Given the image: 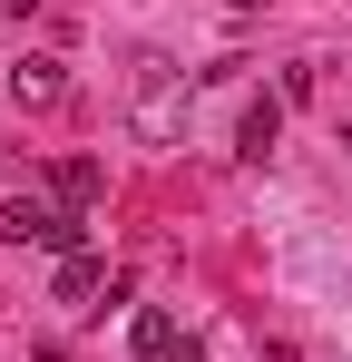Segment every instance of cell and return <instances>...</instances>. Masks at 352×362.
Segmentation results:
<instances>
[{
  "label": "cell",
  "mask_w": 352,
  "mask_h": 362,
  "mask_svg": "<svg viewBox=\"0 0 352 362\" xmlns=\"http://www.w3.org/2000/svg\"><path fill=\"white\" fill-rule=\"evenodd\" d=\"M0 245H40V255H78V206L59 196H0Z\"/></svg>",
  "instance_id": "6da1fadb"
},
{
  "label": "cell",
  "mask_w": 352,
  "mask_h": 362,
  "mask_svg": "<svg viewBox=\"0 0 352 362\" xmlns=\"http://www.w3.org/2000/svg\"><path fill=\"white\" fill-rule=\"evenodd\" d=\"M137 137H176L186 127V69L176 59H137Z\"/></svg>",
  "instance_id": "7a4b0ae2"
},
{
  "label": "cell",
  "mask_w": 352,
  "mask_h": 362,
  "mask_svg": "<svg viewBox=\"0 0 352 362\" xmlns=\"http://www.w3.org/2000/svg\"><path fill=\"white\" fill-rule=\"evenodd\" d=\"M313 88H323V78H313V59H293V69H284V88H274V98H284V108H303Z\"/></svg>",
  "instance_id": "ba28073f"
},
{
  "label": "cell",
  "mask_w": 352,
  "mask_h": 362,
  "mask_svg": "<svg viewBox=\"0 0 352 362\" xmlns=\"http://www.w3.org/2000/svg\"><path fill=\"white\" fill-rule=\"evenodd\" d=\"M274 147H284V98H254L245 127H235V157H245V167H264Z\"/></svg>",
  "instance_id": "5b68a950"
},
{
  "label": "cell",
  "mask_w": 352,
  "mask_h": 362,
  "mask_svg": "<svg viewBox=\"0 0 352 362\" xmlns=\"http://www.w3.org/2000/svg\"><path fill=\"white\" fill-rule=\"evenodd\" d=\"M235 10H254V0H235Z\"/></svg>",
  "instance_id": "30bf717a"
},
{
  "label": "cell",
  "mask_w": 352,
  "mask_h": 362,
  "mask_svg": "<svg viewBox=\"0 0 352 362\" xmlns=\"http://www.w3.org/2000/svg\"><path fill=\"white\" fill-rule=\"evenodd\" d=\"M10 10H30V0H10Z\"/></svg>",
  "instance_id": "9c48e42d"
},
{
  "label": "cell",
  "mask_w": 352,
  "mask_h": 362,
  "mask_svg": "<svg viewBox=\"0 0 352 362\" xmlns=\"http://www.w3.org/2000/svg\"><path fill=\"white\" fill-rule=\"evenodd\" d=\"M108 284H117V274L88 255V245H78V255H59V274H49V294H59V303H78V313H98V294H108Z\"/></svg>",
  "instance_id": "277c9868"
},
{
  "label": "cell",
  "mask_w": 352,
  "mask_h": 362,
  "mask_svg": "<svg viewBox=\"0 0 352 362\" xmlns=\"http://www.w3.org/2000/svg\"><path fill=\"white\" fill-rule=\"evenodd\" d=\"M176 343H186V323H176V313H157V303H147V313H137V353H147V362H167Z\"/></svg>",
  "instance_id": "52a82bcc"
},
{
  "label": "cell",
  "mask_w": 352,
  "mask_h": 362,
  "mask_svg": "<svg viewBox=\"0 0 352 362\" xmlns=\"http://www.w3.org/2000/svg\"><path fill=\"white\" fill-rule=\"evenodd\" d=\"M0 88H10L20 108H59V98H69V69H59L49 49H30V59H10V69H0Z\"/></svg>",
  "instance_id": "3957f363"
},
{
  "label": "cell",
  "mask_w": 352,
  "mask_h": 362,
  "mask_svg": "<svg viewBox=\"0 0 352 362\" xmlns=\"http://www.w3.org/2000/svg\"><path fill=\"white\" fill-rule=\"evenodd\" d=\"M98 186H108V167H98V157H59V177H49V196H59V206H88Z\"/></svg>",
  "instance_id": "8992f818"
}]
</instances>
